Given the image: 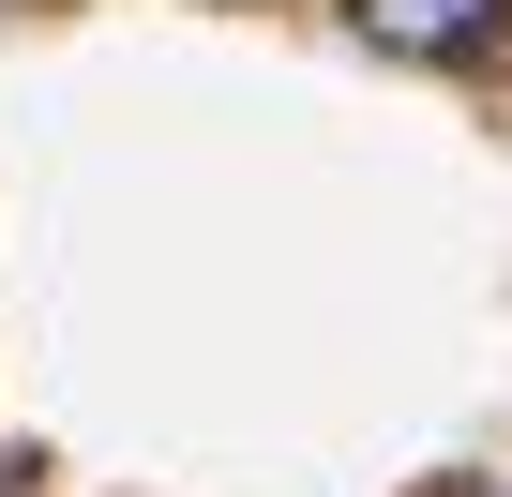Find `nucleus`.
<instances>
[{"instance_id": "f257e3e1", "label": "nucleus", "mask_w": 512, "mask_h": 497, "mask_svg": "<svg viewBox=\"0 0 512 497\" xmlns=\"http://www.w3.org/2000/svg\"><path fill=\"white\" fill-rule=\"evenodd\" d=\"M497 16H512V0H347V31H362L377 61H467Z\"/></svg>"}, {"instance_id": "f03ea898", "label": "nucleus", "mask_w": 512, "mask_h": 497, "mask_svg": "<svg viewBox=\"0 0 512 497\" xmlns=\"http://www.w3.org/2000/svg\"><path fill=\"white\" fill-rule=\"evenodd\" d=\"M452 497H512V482H452Z\"/></svg>"}, {"instance_id": "7ed1b4c3", "label": "nucleus", "mask_w": 512, "mask_h": 497, "mask_svg": "<svg viewBox=\"0 0 512 497\" xmlns=\"http://www.w3.org/2000/svg\"><path fill=\"white\" fill-rule=\"evenodd\" d=\"M0 497H31V467H16V482H0Z\"/></svg>"}]
</instances>
